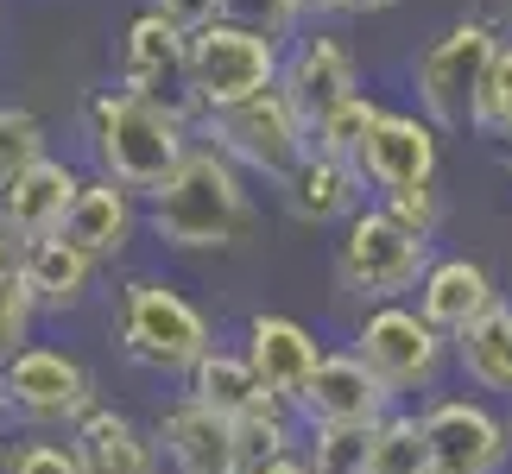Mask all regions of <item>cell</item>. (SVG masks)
Segmentation results:
<instances>
[{
    "instance_id": "cell-37",
    "label": "cell",
    "mask_w": 512,
    "mask_h": 474,
    "mask_svg": "<svg viewBox=\"0 0 512 474\" xmlns=\"http://www.w3.org/2000/svg\"><path fill=\"white\" fill-rule=\"evenodd\" d=\"M386 7H399V0H342V13H386Z\"/></svg>"
},
{
    "instance_id": "cell-21",
    "label": "cell",
    "mask_w": 512,
    "mask_h": 474,
    "mask_svg": "<svg viewBox=\"0 0 512 474\" xmlns=\"http://www.w3.org/2000/svg\"><path fill=\"white\" fill-rule=\"evenodd\" d=\"M361 165H348V158H329L310 146L298 165H291V177L279 184L285 209L298 215V222L310 228H329V222H348V215H361Z\"/></svg>"
},
{
    "instance_id": "cell-32",
    "label": "cell",
    "mask_w": 512,
    "mask_h": 474,
    "mask_svg": "<svg viewBox=\"0 0 512 474\" xmlns=\"http://www.w3.org/2000/svg\"><path fill=\"white\" fill-rule=\"evenodd\" d=\"M0 474H83L70 437H26L13 449H0Z\"/></svg>"
},
{
    "instance_id": "cell-8",
    "label": "cell",
    "mask_w": 512,
    "mask_h": 474,
    "mask_svg": "<svg viewBox=\"0 0 512 474\" xmlns=\"http://www.w3.org/2000/svg\"><path fill=\"white\" fill-rule=\"evenodd\" d=\"M500 57V32L481 26V19H462L443 38H430L418 57V102L430 108L437 127H475V102L481 83Z\"/></svg>"
},
{
    "instance_id": "cell-6",
    "label": "cell",
    "mask_w": 512,
    "mask_h": 474,
    "mask_svg": "<svg viewBox=\"0 0 512 474\" xmlns=\"http://www.w3.org/2000/svg\"><path fill=\"white\" fill-rule=\"evenodd\" d=\"M190 76H196V102L203 114H222V108H241L253 95L279 89L285 76V57L272 38L234 26V19H215L190 38Z\"/></svg>"
},
{
    "instance_id": "cell-31",
    "label": "cell",
    "mask_w": 512,
    "mask_h": 474,
    "mask_svg": "<svg viewBox=\"0 0 512 474\" xmlns=\"http://www.w3.org/2000/svg\"><path fill=\"white\" fill-rule=\"evenodd\" d=\"M475 133H487V140H506V146H512V45H500L494 70H487V83H481Z\"/></svg>"
},
{
    "instance_id": "cell-22",
    "label": "cell",
    "mask_w": 512,
    "mask_h": 474,
    "mask_svg": "<svg viewBox=\"0 0 512 474\" xmlns=\"http://www.w3.org/2000/svg\"><path fill=\"white\" fill-rule=\"evenodd\" d=\"M19 272H26L32 298L38 310L64 316L89 298V279H95V260L83 247H70L64 234H45V241H26V253H19Z\"/></svg>"
},
{
    "instance_id": "cell-28",
    "label": "cell",
    "mask_w": 512,
    "mask_h": 474,
    "mask_svg": "<svg viewBox=\"0 0 512 474\" xmlns=\"http://www.w3.org/2000/svg\"><path fill=\"white\" fill-rule=\"evenodd\" d=\"M38 158H51L45 152V121H38L32 108L0 102V190H7L19 171H32Z\"/></svg>"
},
{
    "instance_id": "cell-9",
    "label": "cell",
    "mask_w": 512,
    "mask_h": 474,
    "mask_svg": "<svg viewBox=\"0 0 512 474\" xmlns=\"http://www.w3.org/2000/svg\"><path fill=\"white\" fill-rule=\"evenodd\" d=\"M121 89L140 95V102L177 114V121H203V102H196V76H190V32H177L171 19L140 13L121 38Z\"/></svg>"
},
{
    "instance_id": "cell-17",
    "label": "cell",
    "mask_w": 512,
    "mask_h": 474,
    "mask_svg": "<svg viewBox=\"0 0 512 474\" xmlns=\"http://www.w3.org/2000/svg\"><path fill=\"white\" fill-rule=\"evenodd\" d=\"M494 304H500L494 272H487L481 260H468V253H449V260H437V266L424 272V285H418V316H424L437 335H449V342H456L462 329H475Z\"/></svg>"
},
{
    "instance_id": "cell-23",
    "label": "cell",
    "mask_w": 512,
    "mask_h": 474,
    "mask_svg": "<svg viewBox=\"0 0 512 474\" xmlns=\"http://www.w3.org/2000/svg\"><path fill=\"white\" fill-rule=\"evenodd\" d=\"M190 399H203L209 411H222V418H234V424L253 418V411H266V405H285V399H272V392L260 386V373H253L247 354L222 348V342L190 367Z\"/></svg>"
},
{
    "instance_id": "cell-25",
    "label": "cell",
    "mask_w": 512,
    "mask_h": 474,
    "mask_svg": "<svg viewBox=\"0 0 512 474\" xmlns=\"http://www.w3.org/2000/svg\"><path fill=\"white\" fill-rule=\"evenodd\" d=\"M367 474H430L424 411H392V418L373 430V462H367Z\"/></svg>"
},
{
    "instance_id": "cell-18",
    "label": "cell",
    "mask_w": 512,
    "mask_h": 474,
    "mask_svg": "<svg viewBox=\"0 0 512 474\" xmlns=\"http://www.w3.org/2000/svg\"><path fill=\"white\" fill-rule=\"evenodd\" d=\"M361 177L380 196L411 190V184H437V127L418 121V114H392L373 127V140L361 152Z\"/></svg>"
},
{
    "instance_id": "cell-4",
    "label": "cell",
    "mask_w": 512,
    "mask_h": 474,
    "mask_svg": "<svg viewBox=\"0 0 512 474\" xmlns=\"http://www.w3.org/2000/svg\"><path fill=\"white\" fill-rule=\"evenodd\" d=\"M121 348L146 373H184L215 348V335L177 285L165 279H127L121 285Z\"/></svg>"
},
{
    "instance_id": "cell-1",
    "label": "cell",
    "mask_w": 512,
    "mask_h": 474,
    "mask_svg": "<svg viewBox=\"0 0 512 474\" xmlns=\"http://www.w3.org/2000/svg\"><path fill=\"white\" fill-rule=\"evenodd\" d=\"M247 228H253V203L241 165L215 146H190L177 177L152 196V234L177 253H222L247 241Z\"/></svg>"
},
{
    "instance_id": "cell-27",
    "label": "cell",
    "mask_w": 512,
    "mask_h": 474,
    "mask_svg": "<svg viewBox=\"0 0 512 474\" xmlns=\"http://www.w3.org/2000/svg\"><path fill=\"white\" fill-rule=\"evenodd\" d=\"M298 411L291 405H266V411H253V418H241L234 430H241V462L247 474L253 468H266V462H279V456H298Z\"/></svg>"
},
{
    "instance_id": "cell-5",
    "label": "cell",
    "mask_w": 512,
    "mask_h": 474,
    "mask_svg": "<svg viewBox=\"0 0 512 474\" xmlns=\"http://www.w3.org/2000/svg\"><path fill=\"white\" fill-rule=\"evenodd\" d=\"M95 405H102L95 399V373L70 348L26 342L13 361H0V418L38 424V430H57V424L76 430Z\"/></svg>"
},
{
    "instance_id": "cell-10",
    "label": "cell",
    "mask_w": 512,
    "mask_h": 474,
    "mask_svg": "<svg viewBox=\"0 0 512 474\" xmlns=\"http://www.w3.org/2000/svg\"><path fill=\"white\" fill-rule=\"evenodd\" d=\"M354 354L405 399V392L437 380V367L449 354V335H437L411 304H373L361 316V329H354Z\"/></svg>"
},
{
    "instance_id": "cell-14",
    "label": "cell",
    "mask_w": 512,
    "mask_h": 474,
    "mask_svg": "<svg viewBox=\"0 0 512 474\" xmlns=\"http://www.w3.org/2000/svg\"><path fill=\"white\" fill-rule=\"evenodd\" d=\"M152 430H159V449H165V468L171 474H247L234 418L209 411L203 399H190V392H184V399H171Z\"/></svg>"
},
{
    "instance_id": "cell-36",
    "label": "cell",
    "mask_w": 512,
    "mask_h": 474,
    "mask_svg": "<svg viewBox=\"0 0 512 474\" xmlns=\"http://www.w3.org/2000/svg\"><path fill=\"white\" fill-rule=\"evenodd\" d=\"M253 474H317V468H310V456H279V462H266Z\"/></svg>"
},
{
    "instance_id": "cell-39",
    "label": "cell",
    "mask_w": 512,
    "mask_h": 474,
    "mask_svg": "<svg viewBox=\"0 0 512 474\" xmlns=\"http://www.w3.org/2000/svg\"><path fill=\"white\" fill-rule=\"evenodd\" d=\"M506 177H512V146H506Z\"/></svg>"
},
{
    "instance_id": "cell-3",
    "label": "cell",
    "mask_w": 512,
    "mask_h": 474,
    "mask_svg": "<svg viewBox=\"0 0 512 474\" xmlns=\"http://www.w3.org/2000/svg\"><path fill=\"white\" fill-rule=\"evenodd\" d=\"M437 266V253H430L424 234L399 228L380 203H367L361 215H348L342 222V241H336V279L342 291L367 304H399L405 291L424 285V272Z\"/></svg>"
},
{
    "instance_id": "cell-7",
    "label": "cell",
    "mask_w": 512,
    "mask_h": 474,
    "mask_svg": "<svg viewBox=\"0 0 512 474\" xmlns=\"http://www.w3.org/2000/svg\"><path fill=\"white\" fill-rule=\"evenodd\" d=\"M203 133H209L215 152H228L234 165L260 171L272 184H285L291 165L310 152V127H304V114H298V102H291L285 89H266V95H253L241 108L203 114Z\"/></svg>"
},
{
    "instance_id": "cell-20",
    "label": "cell",
    "mask_w": 512,
    "mask_h": 474,
    "mask_svg": "<svg viewBox=\"0 0 512 474\" xmlns=\"http://www.w3.org/2000/svg\"><path fill=\"white\" fill-rule=\"evenodd\" d=\"M133 228H140V209H133V190H121L114 177H83V190H76V203L64 215V241L70 247H83L95 266L102 260H121L127 241H133Z\"/></svg>"
},
{
    "instance_id": "cell-15",
    "label": "cell",
    "mask_w": 512,
    "mask_h": 474,
    "mask_svg": "<svg viewBox=\"0 0 512 474\" xmlns=\"http://www.w3.org/2000/svg\"><path fill=\"white\" fill-rule=\"evenodd\" d=\"M279 89L298 102V114H304V127L317 133L329 114H336L342 102H354L361 95V83H354V57H348V45L342 38H298L291 45V57H285V76H279Z\"/></svg>"
},
{
    "instance_id": "cell-24",
    "label": "cell",
    "mask_w": 512,
    "mask_h": 474,
    "mask_svg": "<svg viewBox=\"0 0 512 474\" xmlns=\"http://www.w3.org/2000/svg\"><path fill=\"white\" fill-rule=\"evenodd\" d=\"M449 354H456L462 380L475 386V392H494V399H512V304L500 298V304L487 310L475 329H462L456 342H449Z\"/></svg>"
},
{
    "instance_id": "cell-33",
    "label": "cell",
    "mask_w": 512,
    "mask_h": 474,
    "mask_svg": "<svg viewBox=\"0 0 512 474\" xmlns=\"http://www.w3.org/2000/svg\"><path fill=\"white\" fill-rule=\"evenodd\" d=\"M298 13H304V0H222V19H234V26H247V32H260V38H279L298 26Z\"/></svg>"
},
{
    "instance_id": "cell-13",
    "label": "cell",
    "mask_w": 512,
    "mask_h": 474,
    "mask_svg": "<svg viewBox=\"0 0 512 474\" xmlns=\"http://www.w3.org/2000/svg\"><path fill=\"white\" fill-rule=\"evenodd\" d=\"M241 354L253 361V373H260V386L272 392V399H285L291 411H298V399L310 392V380H317V367L329 361L317 335H310V329L298 323V316H279V310H260V316H247Z\"/></svg>"
},
{
    "instance_id": "cell-38",
    "label": "cell",
    "mask_w": 512,
    "mask_h": 474,
    "mask_svg": "<svg viewBox=\"0 0 512 474\" xmlns=\"http://www.w3.org/2000/svg\"><path fill=\"white\" fill-rule=\"evenodd\" d=\"M342 0H304V13H336Z\"/></svg>"
},
{
    "instance_id": "cell-30",
    "label": "cell",
    "mask_w": 512,
    "mask_h": 474,
    "mask_svg": "<svg viewBox=\"0 0 512 474\" xmlns=\"http://www.w3.org/2000/svg\"><path fill=\"white\" fill-rule=\"evenodd\" d=\"M32 316H38V298H32L26 272H19V266H7V272H0V361H13V354L26 348V335H32Z\"/></svg>"
},
{
    "instance_id": "cell-29",
    "label": "cell",
    "mask_w": 512,
    "mask_h": 474,
    "mask_svg": "<svg viewBox=\"0 0 512 474\" xmlns=\"http://www.w3.org/2000/svg\"><path fill=\"white\" fill-rule=\"evenodd\" d=\"M373 430L380 424H348V430H310L304 456L317 474H367L373 462Z\"/></svg>"
},
{
    "instance_id": "cell-12",
    "label": "cell",
    "mask_w": 512,
    "mask_h": 474,
    "mask_svg": "<svg viewBox=\"0 0 512 474\" xmlns=\"http://www.w3.org/2000/svg\"><path fill=\"white\" fill-rule=\"evenodd\" d=\"M399 411V392H392L380 373H373L361 354H329L317 367L310 392L298 399V418L304 430H348V424H386Z\"/></svg>"
},
{
    "instance_id": "cell-2",
    "label": "cell",
    "mask_w": 512,
    "mask_h": 474,
    "mask_svg": "<svg viewBox=\"0 0 512 474\" xmlns=\"http://www.w3.org/2000/svg\"><path fill=\"white\" fill-rule=\"evenodd\" d=\"M89 146L102 177H114L133 196H159L190 158V127L127 89H102L89 102Z\"/></svg>"
},
{
    "instance_id": "cell-19",
    "label": "cell",
    "mask_w": 512,
    "mask_h": 474,
    "mask_svg": "<svg viewBox=\"0 0 512 474\" xmlns=\"http://www.w3.org/2000/svg\"><path fill=\"white\" fill-rule=\"evenodd\" d=\"M70 449H76V462H83V474H165L159 430H140L114 405H95L89 418L70 430Z\"/></svg>"
},
{
    "instance_id": "cell-11",
    "label": "cell",
    "mask_w": 512,
    "mask_h": 474,
    "mask_svg": "<svg viewBox=\"0 0 512 474\" xmlns=\"http://www.w3.org/2000/svg\"><path fill=\"white\" fill-rule=\"evenodd\" d=\"M430 474H500L512 456V424L487 399H437L424 405Z\"/></svg>"
},
{
    "instance_id": "cell-34",
    "label": "cell",
    "mask_w": 512,
    "mask_h": 474,
    "mask_svg": "<svg viewBox=\"0 0 512 474\" xmlns=\"http://www.w3.org/2000/svg\"><path fill=\"white\" fill-rule=\"evenodd\" d=\"M380 209L392 215L399 228H411V234H437V222H443V203H437V184H411V190H392V196H380Z\"/></svg>"
},
{
    "instance_id": "cell-35",
    "label": "cell",
    "mask_w": 512,
    "mask_h": 474,
    "mask_svg": "<svg viewBox=\"0 0 512 474\" xmlns=\"http://www.w3.org/2000/svg\"><path fill=\"white\" fill-rule=\"evenodd\" d=\"M152 13L159 19H171L177 32H203V26H215V19H222V0H152Z\"/></svg>"
},
{
    "instance_id": "cell-16",
    "label": "cell",
    "mask_w": 512,
    "mask_h": 474,
    "mask_svg": "<svg viewBox=\"0 0 512 474\" xmlns=\"http://www.w3.org/2000/svg\"><path fill=\"white\" fill-rule=\"evenodd\" d=\"M83 190V171L64 165V158H38L32 171H19L7 190H0V234H13L19 247L45 241V234L64 228V215Z\"/></svg>"
},
{
    "instance_id": "cell-26",
    "label": "cell",
    "mask_w": 512,
    "mask_h": 474,
    "mask_svg": "<svg viewBox=\"0 0 512 474\" xmlns=\"http://www.w3.org/2000/svg\"><path fill=\"white\" fill-rule=\"evenodd\" d=\"M380 121H386V108L373 102V95H354V102H342L317 133H310V146L329 152V158H348V165H361V152H367V140H373V127H380Z\"/></svg>"
}]
</instances>
